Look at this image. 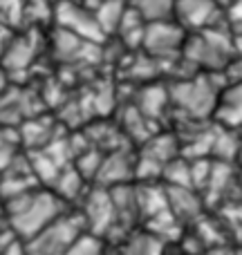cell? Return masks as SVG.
Returning a JSON list of instances; mask_svg holds the SVG:
<instances>
[{"label":"cell","mask_w":242,"mask_h":255,"mask_svg":"<svg viewBox=\"0 0 242 255\" xmlns=\"http://www.w3.org/2000/svg\"><path fill=\"white\" fill-rule=\"evenodd\" d=\"M63 213H67V204H63L49 188H34L29 193L7 199L2 206V215L9 222V229L25 242L40 233Z\"/></svg>","instance_id":"cell-1"},{"label":"cell","mask_w":242,"mask_h":255,"mask_svg":"<svg viewBox=\"0 0 242 255\" xmlns=\"http://www.w3.org/2000/svg\"><path fill=\"white\" fill-rule=\"evenodd\" d=\"M182 54H184V61L193 67H204L209 72H225V67L236 56L229 27L218 29L216 25L195 31L193 36L184 38Z\"/></svg>","instance_id":"cell-2"},{"label":"cell","mask_w":242,"mask_h":255,"mask_svg":"<svg viewBox=\"0 0 242 255\" xmlns=\"http://www.w3.org/2000/svg\"><path fill=\"white\" fill-rule=\"evenodd\" d=\"M220 90L222 88H218L213 83V74H207V76L195 74L191 79H182L175 85H171L168 99L186 117L204 119V117H211L213 110H216Z\"/></svg>","instance_id":"cell-3"},{"label":"cell","mask_w":242,"mask_h":255,"mask_svg":"<svg viewBox=\"0 0 242 255\" xmlns=\"http://www.w3.org/2000/svg\"><path fill=\"white\" fill-rule=\"evenodd\" d=\"M83 233V217L79 213L76 215L63 213L49 226H45L40 233L27 240V251H29V255H65Z\"/></svg>","instance_id":"cell-4"},{"label":"cell","mask_w":242,"mask_h":255,"mask_svg":"<svg viewBox=\"0 0 242 255\" xmlns=\"http://www.w3.org/2000/svg\"><path fill=\"white\" fill-rule=\"evenodd\" d=\"M79 215L83 217L85 233L94 235V238H108L119 226L110 190L103 186H94L92 190L83 195V208L79 211Z\"/></svg>","instance_id":"cell-5"},{"label":"cell","mask_w":242,"mask_h":255,"mask_svg":"<svg viewBox=\"0 0 242 255\" xmlns=\"http://www.w3.org/2000/svg\"><path fill=\"white\" fill-rule=\"evenodd\" d=\"M54 18H56L61 29L70 31V34L88 40V43L99 45L106 38L94 13L90 9H85L83 4H76L74 0H58L56 7H54Z\"/></svg>","instance_id":"cell-6"},{"label":"cell","mask_w":242,"mask_h":255,"mask_svg":"<svg viewBox=\"0 0 242 255\" xmlns=\"http://www.w3.org/2000/svg\"><path fill=\"white\" fill-rule=\"evenodd\" d=\"M184 27L177 20H162V22H148L144 29L141 47L153 58H171L184 45Z\"/></svg>","instance_id":"cell-7"},{"label":"cell","mask_w":242,"mask_h":255,"mask_svg":"<svg viewBox=\"0 0 242 255\" xmlns=\"http://www.w3.org/2000/svg\"><path fill=\"white\" fill-rule=\"evenodd\" d=\"M130 179H135V157L128 152V148H119L103 154L99 175L94 179L97 186L112 188V186L130 184Z\"/></svg>","instance_id":"cell-8"},{"label":"cell","mask_w":242,"mask_h":255,"mask_svg":"<svg viewBox=\"0 0 242 255\" xmlns=\"http://www.w3.org/2000/svg\"><path fill=\"white\" fill-rule=\"evenodd\" d=\"M175 2V18L182 27L193 29H207L216 27L220 20L222 7H218L213 0H173Z\"/></svg>","instance_id":"cell-9"},{"label":"cell","mask_w":242,"mask_h":255,"mask_svg":"<svg viewBox=\"0 0 242 255\" xmlns=\"http://www.w3.org/2000/svg\"><path fill=\"white\" fill-rule=\"evenodd\" d=\"M166 188V204L180 224H195L202 217V197L193 188L180 186H164Z\"/></svg>","instance_id":"cell-10"},{"label":"cell","mask_w":242,"mask_h":255,"mask_svg":"<svg viewBox=\"0 0 242 255\" xmlns=\"http://www.w3.org/2000/svg\"><path fill=\"white\" fill-rule=\"evenodd\" d=\"M52 49L54 58L61 63H81V61H92V56H97V45L88 43V40L79 38V36L70 34V31L56 27L52 36Z\"/></svg>","instance_id":"cell-11"},{"label":"cell","mask_w":242,"mask_h":255,"mask_svg":"<svg viewBox=\"0 0 242 255\" xmlns=\"http://www.w3.org/2000/svg\"><path fill=\"white\" fill-rule=\"evenodd\" d=\"M213 117L220 128H229V130L242 128V81L227 83L220 90Z\"/></svg>","instance_id":"cell-12"},{"label":"cell","mask_w":242,"mask_h":255,"mask_svg":"<svg viewBox=\"0 0 242 255\" xmlns=\"http://www.w3.org/2000/svg\"><path fill=\"white\" fill-rule=\"evenodd\" d=\"M34 56H36L34 36H13L9 47L0 56V67L7 72V76H13L18 72H25L31 65Z\"/></svg>","instance_id":"cell-13"},{"label":"cell","mask_w":242,"mask_h":255,"mask_svg":"<svg viewBox=\"0 0 242 255\" xmlns=\"http://www.w3.org/2000/svg\"><path fill=\"white\" fill-rule=\"evenodd\" d=\"M49 190H52V193L56 195L63 204H70L72 199H79V197H83L85 195V179L76 172V168L70 163V166L61 168V172H58L56 179L52 181Z\"/></svg>","instance_id":"cell-14"},{"label":"cell","mask_w":242,"mask_h":255,"mask_svg":"<svg viewBox=\"0 0 242 255\" xmlns=\"http://www.w3.org/2000/svg\"><path fill=\"white\" fill-rule=\"evenodd\" d=\"M137 188V206H139V217L150 220L157 213L166 211V188L164 186H155V184H144V186H135Z\"/></svg>","instance_id":"cell-15"},{"label":"cell","mask_w":242,"mask_h":255,"mask_svg":"<svg viewBox=\"0 0 242 255\" xmlns=\"http://www.w3.org/2000/svg\"><path fill=\"white\" fill-rule=\"evenodd\" d=\"M166 103H171L168 99V90L164 85H146L141 88L139 97H137V110L146 117V119H157L162 117V112L166 110Z\"/></svg>","instance_id":"cell-16"},{"label":"cell","mask_w":242,"mask_h":255,"mask_svg":"<svg viewBox=\"0 0 242 255\" xmlns=\"http://www.w3.org/2000/svg\"><path fill=\"white\" fill-rule=\"evenodd\" d=\"M177 150H180V143L173 134H157L150 136L148 141L144 143V150H141V157L155 161L157 166H166L168 161L177 157Z\"/></svg>","instance_id":"cell-17"},{"label":"cell","mask_w":242,"mask_h":255,"mask_svg":"<svg viewBox=\"0 0 242 255\" xmlns=\"http://www.w3.org/2000/svg\"><path fill=\"white\" fill-rule=\"evenodd\" d=\"M52 139H56V136H54V128L47 119H29L22 124L20 132H18V141H22L31 150L45 148Z\"/></svg>","instance_id":"cell-18"},{"label":"cell","mask_w":242,"mask_h":255,"mask_svg":"<svg viewBox=\"0 0 242 255\" xmlns=\"http://www.w3.org/2000/svg\"><path fill=\"white\" fill-rule=\"evenodd\" d=\"M119 255H164V242L148 231L130 233L121 242Z\"/></svg>","instance_id":"cell-19"},{"label":"cell","mask_w":242,"mask_h":255,"mask_svg":"<svg viewBox=\"0 0 242 255\" xmlns=\"http://www.w3.org/2000/svg\"><path fill=\"white\" fill-rule=\"evenodd\" d=\"M130 7L139 13L146 25L175 18V2L173 0H130Z\"/></svg>","instance_id":"cell-20"},{"label":"cell","mask_w":242,"mask_h":255,"mask_svg":"<svg viewBox=\"0 0 242 255\" xmlns=\"http://www.w3.org/2000/svg\"><path fill=\"white\" fill-rule=\"evenodd\" d=\"M240 145L242 141L238 139L236 130H229V128H216V139H213V148L211 154L218 159V161L231 163L236 157L240 154Z\"/></svg>","instance_id":"cell-21"},{"label":"cell","mask_w":242,"mask_h":255,"mask_svg":"<svg viewBox=\"0 0 242 255\" xmlns=\"http://www.w3.org/2000/svg\"><path fill=\"white\" fill-rule=\"evenodd\" d=\"M126 9H128L126 0H106V2L94 9L92 13H94V18H97L103 34H112V31H117V27H119Z\"/></svg>","instance_id":"cell-22"},{"label":"cell","mask_w":242,"mask_h":255,"mask_svg":"<svg viewBox=\"0 0 242 255\" xmlns=\"http://www.w3.org/2000/svg\"><path fill=\"white\" fill-rule=\"evenodd\" d=\"M144 29H146V22L141 20L139 13L128 4V9H126V13H123L119 27H117L121 40L128 45V47H139L141 38H144Z\"/></svg>","instance_id":"cell-23"},{"label":"cell","mask_w":242,"mask_h":255,"mask_svg":"<svg viewBox=\"0 0 242 255\" xmlns=\"http://www.w3.org/2000/svg\"><path fill=\"white\" fill-rule=\"evenodd\" d=\"M162 179L166 186H180V188H193L191 186V161L184 157H175L168 161L162 170Z\"/></svg>","instance_id":"cell-24"},{"label":"cell","mask_w":242,"mask_h":255,"mask_svg":"<svg viewBox=\"0 0 242 255\" xmlns=\"http://www.w3.org/2000/svg\"><path fill=\"white\" fill-rule=\"evenodd\" d=\"M101 161H103L101 150L88 148L85 152H81L79 157H74V163H72V166L76 168V172H79L85 181H94L99 175V168H101Z\"/></svg>","instance_id":"cell-25"},{"label":"cell","mask_w":242,"mask_h":255,"mask_svg":"<svg viewBox=\"0 0 242 255\" xmlns=\"http://www.w3.org/2000/svg\"><path fill=\"white\" fill-rule=\"evenodd\" d=\"M148 119H146L144 115H141L139 110H137L135 106L132 108H128V112H126V124H123V130H126V136H130V139H135V141H148L150 136V132H148Z\"/></svg>","instance_id":"cell-26"},{"label":"cell","mask_w":242,"mask_h":255,"mask_svg":"<svg viewBox=\"0 0 242 255\" xmlns=\"http://www.w3.org/2000/svg\"><path fill=\"white\" fill-rule=\"evenodd\" d=\"M65 255H106V249H103L101 238H94V235H90V233H83L74 244H72V249Z\"/></svg>","instance_id":"cell-27"},{"label":"cell","mask_w":242,"mask_h":255,"mask_svg":"<svg viewBox=\"0 0 242 255\" xmlns=\"http://www.w3.org/2000/svg\"><path fill=\"white\" fill-rule=\"evenodd\" d=\"M25 16V0H0V22L16 27Z\"/></svg>","instance_id":"cell-28"},{"label":"cell","mask_w":242,"mask_h":255,"mask_svg":"<svg viewBox=\"0 0 242 255\" xmlns=\"http://www.w3.org/2000/svg\"><path fill=\"white\" fill-rule=\"evenodd\" d=\"M211 166L213 161H209V159H191V186H193V190H204L209 175H211Z\"/></svg>","instance_id":"cell-29"},{"label":"cell","mask_w":242,"mask_h":255,"mask_svg":"<svg viewBox=\"0 0 242 255\" xmlns=\"http://www.w3.org/2000/svg\"><path fill=\"white\" fill-rule=\"evenodd\" d=\"M155 61H157V58L148 56V54H146V56H141V58H137L135 65L130 67L132 76H135V79H146V81L153 79L155 72H157V65H155Z\"/></svg>","instance_id":"cell-30"},{"label":"cell","mask_w":242,"mask_h":255,"mask_svg":"<svg viewBox=\"0 0 242 255\" xmlns=\"http://www.w3.org/2000/svg\"><path fill=\"white\" fill-rule=\"evenodd\" d=\"M16 141H7L2 136V130H0V172L11 163V159L16 157Z\"/></svg>","instance_id":"cell-31"},{"label":"cell","mask_w":242,"mask_h":255,"mask_svg":"<svg viewBox=\"0 0 242 255\" xmlns=\"http://www.w3.org/2000/svg\"><path fill=\"white\" fill-rule=\"evenodd\" d=\"M13 27H9V25H4V22H0V56H2L4 54V49L9 47V43H11L13 40Z\"/></svg>","instance_id":"cell-32"},{"label":"cell","mask_w":242,"mask_h":255,"mask_svg":"<svg viewBox=\"0 0 242 255\" xmlns=\"http://www.w3.org/2000/svg\"><path fill=\"white\" fill-rule=\"evenodd\" d=\"M209 255H238V253L227 247H216V249H209Z\"/></svg>","instance_id":"cell-33"},{"label":"cell","mask_w":242,"mask_h":255,"mask_svg":"<svg viewBox=\"0 0 242 255\" xmlns=\"http://www.w3.org/2000/svg\"><path fill=\"white\" fill-rule=\"evenodd\" d=\"M7 79H9V76H7V72H4L2 67H0V97H2V94H4V90H7Z\"/></svg>","instance_id":"cell-34"},{"label":"cell","mask_w":242,"mask_h":255,"mask_svg":"<svg viewBox=\"0 0 242 255\" xmlns=\"http://www.w3.org/2000/svg\"><path fill=\"white\" fill-rule=\"evenodd\" d=\"M213 2H216V4H218V7L227 9V7H229V4H231V2H234V0H213Z\"/></svg>","instance_id":"cell-35"},{"label":"cell","mask_w":242,"mask_h":255,"mask_svg":"<svg viewBox=\"0 0 242 255\" xmlns=\"http://www.w3.org/2000/svg\"><path fill=\"white\" fill-rule=\"evenodd\" d=\"M27 253H29V251H27Z\"/></svg>","instance_id":"cell-36"}]
</instances>
